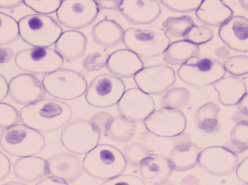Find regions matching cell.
<instances>
[{
	"mask_svg": "<svg viewBox=\"0 0 248 185\" xmlns=\"http://www.w3.org/2000/svg\"><path fill=\"white\" fill-rule=\"evenodd\" d=\"M20 115L23 125L42 133L66 126L72 119L73 111L62 100L42 99L22 108Z\"/></svg>",
	"mask_w": 248,
	"mask_h": 185,
	"instance_id": "1",
	"label": "cell"
},
{
	"mask_svg": "<svg viewBox=\"0 0 248 185\" xmlns=\"http://www.w3.org/2000/svg\"><path fill=\"white\" fill-rule=\"evenodd\" d=\"M83 164L89 176L104 182L123 174L127 166L123 153L108 144L98 145L86 154Z\"/></svg>",
	"mask_w": 248,
	"mask_h": 185,
	"instance_id": "2",
	"label": "cell"
},
{
	"mask_svg": "<svg viewBox=\"0 0 248 185\" xmlns=\"http://www.w3.org/2000/svg\"><path fill=\"white\" fill-rule=\"evenodd\" d=\"M18 28L20 39L33 47H49L55 44L63 33L53 17L37 13L21 17Z\"/></svg>",
	"mask_w": 248,
	"mask_h": 185,
	"instance_id": "3",
	"label": "cell"
},
{
	"mask_svg": "<svg viewBox=\"0 0 248 185\" xmlns=\"http://www.w3.org/2000/svg\"><path fill=\"white\" fill-rule=\"evenodd\" d=\"M0 145L9 155L24 158L42 153L46 146V141L41 132L17 124L1 131Z\"/></svg>",
	"mask_w": 248,
	"mask_h": 185,
	"instance_id": "4",
	"label": "cell"
},
{
	"mask_svg": "<svg viewBox=\"0 0 248 185\" xmlns=\"http://www.w3.org/2000/svg\"><path fill=\"white\" fill-rule=\"evenodd\" d=\"M123 42L127 49L146 58L160 56L170 43L164 30L157 28H129L125 30Z\"/></svg>",
	"mask_w": 248,
	"mask_h": 185,
	"instance_id": "5",
	"label": "cell"
},
{
	"mask_svg": "<svg viewBox=\"0 0 248 185\" xmlns=\"http://www.w3.org/2000/svg\"><path fill=\"white\" fill-rule=\"evenodd\" d=\"M226 72L224 65L218 59L199 57L189 59L177 71L182 82L197 88L214 85L224 78Z\"/></svg>",
	"mask_w": 248,
	"mask_h": 185,
	"instance_id": "6",
	"label": "cell"
},
{
	"mask_svg": "<svg viewBox=\"0 0 248 185\" xmlns=\"http://www.w3.org/2000/svg\"><path fill=\"white\" fill-rule=\"evenodd\" d=\"M42 84L46 93L60 100L78 99L86 93L88 86L82 74L68 68L44 75Z\"/></svg>",
	"mask_w": 248,
	"mask_h": 185,
	"instance_id": "7",
	"label": "cell"
},
{
	"mask_svg": "<svg viewBox=\"0 0 248 185\" xmlns=\"http://www.w3.org/2000/svg\"><path fill=\"white\" fill-rule=\"evenodd\" d=\"M101 133L88 119H77L64 127L61 135L63 146L78 155L90 153L98 145Z\"/></svg>",
	"mask_w": 248,
	"mask_h": 185,
	"instance_id": "8",
	"label": "cell"
},
{
	"mask_svg": "<svg viewBox=\"0 0 248 185\" xmlns=\"http://www.w3.org/2000/svg\"><path fill=\"white\" fill-rule=\"evenodd\" d=\"M16 66L32 75H47L61 69L63 59L49 47H32L17 52L15 56Z\"/></svg>",
	"mask_w": 248,
	"mask_h": 185,
	"instance_id": "9",
	"label": "cell"
},
{
	"mask_svg": "<svg viewBox=\"0 0 248 185\" xmlns=\"http://www.w3.org/2000/svg\"><path fill=\"white\" fill-rule=\"evenodd\" d=\"M125 92V85L121 78L103 73L93 78L87 86L85 99L90 106L105 109L117 105Z\"/></svg>",
	"mask_w": 248,
	"mask_h": 185,
	"instance_id": "10",
	"label": "cell"
},
{
	"mask_svg": "<svg viewBox=\"0 0 248 185\" xmlns=\"http://www.w3.org/2000/svg\"><path fill=\"white\" fill-rule=\"evenodd\" d=\"M100 10L94 0H65L57 11L58 22L71 29H81L91 26Z\"/></svg>",
	"mask_w": 248,
	"mask_h": 185,
	"instance_id": "11",
	"label": "cell"
},
{
	"mask_svg": "<svg viewBox=\"0 0 248 185\" xmlns=\"http://www.w3.org/2000/svg\"><path fill=\"white\" fill-rule=\"evenodd\" d=\"M146 129L160 138H175L185 132L186 117L182 111L162 108L155 110L145 120Z\"/></svg>",
	"mask_w": 248,
	"mask_h": 185,
	"instance_id": "12",
	"label": "cell"
},
{
	"mask_svg": "<svg viewBox=\"0 0 248 185\" xmlns=\"http://www.w3.org/2000/svg\"><path fill=\"white\" fill-rule=\"evenodd\" d=\"M139 89L148 95L163 94L176 83L175 71L168 65H150L140 71L134 77Z\"/></svg>",
	"mask_w": 248,
	"mask_h": 185,
	"instance_id": "13",
	"label": "cell"
},
{
	"mask_svg": "<svg viewBox=\"0 0 248 185\" xmlns=\"http://www.w3.org/2000/svg\"><path fill=\"white\" fill-rule=\"evenodd\" d=\"M198 164L211 175L224 177L237 170L238 156L226 147L211 146L201 151Z\"/></svg>",
	"mask_w": 248,
	"mask_h": 185,
	"instance_id": "14",
	"label": "cell"
},
{
	"mask_svg": "<svg viewBox=\"0 0 248 185\" xmlns=\"http://www.w3.org/2000/svg\"><path fill=\"white\" fill-rule=\"evenodd\" d=\"M155 108L154 100L150 95L138 88L125 91L119 103L117 110L119 115L134 122H144Z\"/></svg>",
	"mask_w": 248,
	"mask_h": 185,
	"instance_id": "15",
	"label": "cell"
},
{
	"mask_svg": "<svg viewBox=\"0 0 248 185\" xmlns=\"http://www.w3.org/2000/svg\"><path fill=\"white\" fill-rule=\"evenodd\" d=\"M8 94L17 104L26 106L42 99L46 91L42 81L36 75L22 73L13 77L8 83Z\"/></svg>",
	"mask_w": 248,
	"mask_h": 185,
	"instance_id": "16",
	"label": "cell"
},
{
	"mask_svg": "<svg viewBox=\"0 0 248 185\" xmlns=\"http://www.w3.org/2000/svg\"><path fill=\"white\" fill-rule=\"evenodd\" d=\"M119 10L128 23L136 26L151 24L161 14L157 0H123Z\"/></svg>",
	"mask_w": 248,
	"mask_h": 185,
	"instance_id": "17",
	"label": "cell"
},
{
	"mask_svg": "<svg viewBox=\"0 0 248 185\" xmlns=\"http://www.w3.org/2000/svg\"><path fill=\"white\" fill-rule=\"evenodd\" d=\"M48 175L60 179L65 183L77 181L84 174V164L79 157L68 153H61L47 160Z\"/></svg>",
	"mask_w": 248,
	"mask_h": 185,
	"instance_id": "18",
	"label": "cell"
},
{
	"mask_svg": "<svg viewBox=\"0 0 248 185\" xmlns=\"http://www.w3.org/2000/svg\"><path fill=\"white\" fill-rule=\"evenodd\" d=\"M218 36L232 50L248 53V19L244 16H233L219 28Z\"/></svg>",
	"mask_w": 248,
	"mask_h": 185,
	"instance_id": "19",
	"label": "cell"
},
{
	"mask_svg": "<svg viewBox=\"0 0 248 185\" xmlns=\"http://www.w3.org/2000/svg\"><path fill=\"white\" fill-rule=\"evenodd\" d=\"M106 68L118 78H129L135 76L144 65L138 55L128 49H122L109 55Z\"/></svg>",
	"mask_w": 248,
	"mask_h": 185,
	"instance_id": "20",
	"label": "cell"
},
{
	"mask_svg": "<svg viewBox=\"0 0 248 185\" xmlns=\"http://www.w3.org/2000/svg\"><path fill=\"white\" fill-rule=\"evenodd\" d=\"M141 179L152 185L166 183L173 174V169L169 158L160 154H151L140 165Z\"/></svg>",
	"mask_w": 248,
	"mask_h": 185,
	"instance_id": "21",
	"label": "cell"
},
{
	"mask_svg": "<svg viewBox=\"0 0 248 185\" xmlns=\"http://www.w3.org/2000/svg\"><path fill=\"white\" fill-rule=\"evenodd\" d=\"M87 36L77 30L63 32L55 44V50L67 62L81 59L87 49Z\"/></svg>",
	"mask_w": 248,
	"mask_h": 185,
	"instance_id": "22",
	"label": "cell"
},
{
	"mask_svg": "<svg viewBox=\"0 0 248 185\" xmlns=\"http://www.w3.org/2000/svg\"><path fill=\"white\" fill-rule=\"evenodd\" d=\"M195 15L205 26L220 28L233 17L234 11L221 0H205L195 12Z\"/></svg>",
	"mask_w": 248,
	"mask_h": 185,
	"instance_id": "23",
	"label": "cell"
},
{
	"mask_svg": "<svg viewBox=\"0 0 248 185\" xmlns=\"http://www.w3.org/2000/svg\"><path fill=\"white\" fill-rule=\"evenodd\" d=\"M12 169L16 178L26 183H35L48 175L47 161L35 156L19 158Z\"/></svg>",
	"mask_w": 248,
	"mask_h": 185,
	"instance_id": "24",
	"label": "cell"
},
{
	"mask_svg": "<svg viewBox=\"0 0 248 185\" xmlns=\"http://www.w3.org/2000/svg\"><path fill=\"white\" fill-rule=\"evenodd\" d=\"M201 151L200 147L191 141L174 145L169 153V161L173 170L185 171L192 170L198 164Z\"/></svg>",
	"mask_w": 248,
	"mask_h": 185,
	"instance_id": "25",
	"label": "cell"
},
{
	"mask_svg": "<svg viewBox=\"0 0 248 185\" xmlns=\"http://www.w3.org/2000/svg\"><path fill=\"white\" fill-rule=\"evenodd\" d=\"M125 30L114 20L105 19L94 25L92 36L94 42L106 49L114 48L124 40Z\"/></svg>",
	"mask_w": 248,
	"mask_h": 185,
	"instance_id": "26",
	"label": "cell"
},
{
	"mask_svg": "<svg viewBox=\"0 0 248 185\" xmlns=\"http://www.w3.org/2000/svg\"><path fill=\"white\" fill-rule=\"evenodd\" d=\"M213 85L220 103L226 106H235L247 93L246 82L238 77H224Z\"/></svg>",
	"mask_w": 248,
	"mask_h": 185,
	"instance_id": "27",
	"label": "cell"
},
{
	"mask_svg": "<svg viewBox=\"0 0 248 185\" xmlns=\"http://www.w3.org/2000/svg\"><path fill=\"white\" fill-rule=\"evenodd\" d=\"M199 46L186 40L176 41L170 43L163 57L166 63L173 66H182L184 64L200 55Z\"/></svg>",
	"mask_w": 248,
	"mask_h": 185,
	"instance_id": "28",
	"label": "cell"
},
{
	"mask_svg": "<svg viewBox=\"0 0 248 185\" xmlns=\"http://www.w3.org/2000/svg\"><path fill=\"white\" fill-rule=\"evenodd\" d=\"M137 131L135 122L121 116H113L103 132L105 137L116 142H126L134 138Z\"/></svg>",
	"mask_w": 248,
	"mask_h": 185,
	"instance_id": "29",
	"label": "cell"
},
{
	"mask_svg": "<svg viewBox=\"0 0 248 185\" xmlns=\"http://www.w3.org/2000/svg\"><path fill=\"white\" fill-rule=\"evenodd\" d=\"M220 109L218 104L208 102L195 112V122L198 129L208 134L217 133L221 128L218 120Z\"/></svg>",
	"mask_w": 248,
	"mask_h": 185,
	"instance_id": "30",
	"label": "cell"
},
{
	"mask_svg": "<svg viewBox=\"0 0 248 185\" xmlns=\"http://www.w3.org/2000/svg\"><path fill=\"white\" fill-rule=\"evenodd\" d=\"M195 26L191 16L169 17L163 23V30L169 37L185 39L189 30Z\"/></svg>",
	"mask_w": 248,
	"mask_h": 185,
	"instance_id": "31",
	"label": "cell"
},
{
	"mask_svg": "<svg viewBox=\"0 0 248 185\" xmlns=\"http://www.w3.org/2000/svg\"><path fill=\"white\" fill-rule=\"evenodd\" d=\"M18 22L0 12V46L10 44L19 38Z\"/></svg>",
	"mask_w": 248,
	"mask_h": 185,
	"instance_id": "32",
	"label": "cell"
},
{
	"mask_svg": "<svg viewBox=\"0 0 248 185\" xmlns=\"http://www.w3.org/2000/svg\"><path fill=\"white\" fill-rule=\"evenodd\" d=\"M190 93L185 88H173L168 90L161 100L163 108L180 111L190 101Z\"/></svg>",
	"mask_w": 248,
	"mask_h": 185,
	"instance_id": "33",
	"label": "cell"
},
{
	"mask_svg": "<svg viewBox=\"0 0 248 185\" xmlns=\"http://www.w3.org/2000/svg\"><path fill=\"white\" fill-rule=\"evenodd\" d=\"M150 148L140 142H131L124 148V157L127 164L133 167H139L151 154Z\"/></svg>",
	"mask_w": 248,
	"mask_h": 185,
	"instance_id": "34",
	"label": "cell"
},
{
	"mask_svg": "<svg viewBox=\"0 0 248 185\" xmlns=\"http://www.w3.org/2000/svg\"><path fill=\"white\" fill-rule=\"evenodd\" d=\"M230 151L242 154L248 151V123H237L230 132Z\"/></svg>",
	"mask_w": 248,
	"mask_h": 185,
	"instance_id": "35",
	"label": "cell"
},
{
	"mask_svg": "<svg viewBox=\"0 0 248 185\" xmlns=\"http://www.w3.org/2000/svg\"><path fill=\"white\" fill-rule=\"evenodd\" d=\"M224 68L226 72L232 76L239 77L248 75V56L236 55L230 57L224 61Z\"/></svg>",
	"mask_w": 248,
	"mask_h": 185,
	"instance_id": "36",
	"label": "cell"
},
{
	"mask_svg": "<svg viewBox=\"0 0 248 185\" xmlns=\"http://www.w3.org/2000/svg\"><path fill=\"white\" fill-rule=\"evenodd\" d=\"M214 38V32L211 28L195 25L186 35L184 40L191 42L197 46L205 44Z\"/></svg>",
	"mask_w": 248,
	"mask_h": 185,
	"instance_id": "37",
	"label": "cell"
},
{
	"mask_svg": "<svg viewBox=\"0 0 248 185\" xmlns=\"http://www.w3.org/2000/svg\"><path fill=\"white\" fill-rule=\"evenodd\" d=\"M168 10L178 13L196 12L202 1L201 0H163L160 1Z\"/></svg>",
	"mask_w": 248,
	"mask_h": 185,
	"instance_id": "38",
	"label": "cell"
},
{
	"mask_svg": "<svg viewBox=\"0 0 248 185\" xmlns=\"http://www.w3.org/2000/svg\"><path fill=\"white\" fill-rule=\"evenodd\" d=\"M20 115L16 107L4 102H0V128L7 129L17 125Z\"/></svg>",
	"mask_w": 248,
	"mask_h": 185,
	"instance_id": "39",
	"label": "cell"
},
{
	"mask_svg": "<svg viewBox=\"0 0 248 185\" xmlns=\"http://www.w3.org/2000/svg\"><path fill=\"white\" fill-rule=\"evenodd\" d=\"M62 1L61 0H26L23 1V4L36 12L37 14L48 15L55 12L57 13L62 4Z\"/></svg>",
	"mask_w": 248,
	"mask_h": 185,
	"instance_id": "40",
	"label": "cell"
},
{
	"mask_svg": "<svg viewBox=\"0 0 248 185\" xmlns=\"http://www.w3.org/2000/svg\"><path fill=\"white\" fill-rule=\"evenodd\" d=\"M109 55L101 52H93L89 54L84 60L83 67L88 72H95L106 67Z\"/></svg>",
	"mask_w": 248,
	"mask_h": 185,
	"instance_id": "41",
	"label": "cell"
},
{
	"mask_svg": "<svg viewBox=\"0 0 248 185\" xmlns=\"http://www.w3.org/2000/svg\"><path fill=\"white\" fill-rule=\"evenodd\" d=\"M100 185H146L144 180L132 174H122L103 182Z\"/></svg>",
	"mask_w": 248,
	"mask_h": 185,
	"instance_id": "42",
	"label": "cell"
},
{
	"mask_svg": "<svg viewBox=\"0 0 248 185\" xmlns=\"http://www.w3.org/2000/svg\"><path fill=\"white\" fill-rule=\"evenodd\" d=\"M237 111L232 116L233 122L248 123V93L243 96L237 104Z\"/></svg>",
	"mask_w": 248,
	"mask_h": 185,
	"instance_id": "43",
	"label": "cell"
},
{
	"mask_svg": "<svg viewBox=\"0 0 248 185\" xmlns=\"http://www.w3.org/2000/svg\"><path fill=\"white\" fill-rule=\"evenodd\" d=\"M113 117V115L108 112H99L93 115L91 122L95 125L100 133L103 134L109 122Z\"/></svg>",
	"mask_w": 248,
	"mask_h": 185,
	"instance_id": "44",
	"label": "cell"
},
{
	"mask_svg": "<svg viewBox=\"0 0 248 185\" xmlns=\"http://www.w3.org/2000/svg\"><path fill=\"white\" fill-rule=\"evenodd\" d=\"M11 171V162L8 157L0 151V182L10 175Z\"/></svg>",
	"mask_w": 248,
	"mask_h": 185,
	"instance_id": "45",
	"label": "cell"
},
{
	"mask_svg": "<svg viewBox=\"0 0 248 185\" xmlns=\"http://www.w3.org/2000/svg\"><path fill=\"white\" fill-rule=\"evenodd\" d=\"M236 175L240 181L248 185V157L245 158L239 164L236 170Z\"/></svg>",
	"mask_w": 248,
	"mask_h": 185,
	"instance_id": "46",
	"label": "cell"
},
{
	"mask_svg": "<svg viewBox=\"0 0 248 185\" xmlns=\"http://www.w3.org/2000/svg\"><path fill=\"white\" fill-rule=\"evenodd\" d=\"M96 4L99 10H119L122 1L118 0H97Z\"/></svg>",
	"mask_w": 248,
	"mask_h": 185,
	"instance_id": "47",
	"label": "cell"
},
{
	"mask_svg": "<svg viewBox=\"0 0 248 185\" xmlns=\"http://www.w3.org/2000/svg\"><path fill=\"white\" fill-rule=\"evenodd\" d=\"M14 57V52L10 48L0 47V65L8 63Z\"/></svg>",
	"mask_w": 248,
	"mask_h": 185,
	"instance_id": "48",
	"label": "cell"
},
{
	"mask_svg": "<svg viewBox=\"0 0 248 185\" xmlns=\"http://www.w3.org/2000/svg\"><path fill=\"white\" fill-rule=\"evenodd\" d=\"M23 4L21 0H0V9L13 10Z\"/></svg>",
	"mask_w": 248,
	"mask_h": 185,
	"instance_id": "49",
	"label": "cell"
},
{
	"mask_svg": "<svg viewBox=\"0 0 248 185\" xmlns=\"http://www.w3.org/2000/svg\"><path fill=\"white\" fill-rule=\"evenodd\" d=\"M8 95V83L4 75L0 73V102L4 100Z\"/></svg>",
	"mask_w": 248,
	"mask_h": 185,
	"instance_id": "50",
	"label": "cell"
},
{
	"mask_svg": "<svg viewBox=\"0 0 248 185\" xmlns=\"http://www.w3.org/2000/svg\"><path fill=\"white\" fill-rule=\"evenodd\" d=\"M36 185H69L65 182L60 180V179L55 178V177H48L46 178L42 179Z\"/></svg>",
	"mask_w": 248,
	"mask_h": 185,
	"instance_id": "51",
	"label": "cell"
},
{
	"mask_svg": "<svg viewBox=\"0 0 248 185\" xmlns=\"http://www.w3.org/2000/svg\"><path fill=\"white\" fill-rule=\"evenodd\" d=\"M216 55L221 59H226L227 60V59L230 57V52L227 49V46L218 47L216 50Z\"/></svg>",
	"mask_w": 248,
	"mask_h": 185,
	"instance_id": "52",
	"label": "cell"
},
{
	"mask_svg": "<svg viewBox=\"0 0 248 185\" xmlns=\"http://www.w3.org/2000/svg\"><path fill=\"white\" fill-rule=\"evenodd\" d=\"M239 3L243 9L248 12V0H240V1H239Z\"/></svg>",
	"mask_w": 248,
	"mask_h": 185,
	"instance_id": "53",
	"label": "cell"
},
{
	"mask_svg": "<svg viewBox=\"0 0 248 185\" xmlns=\"http://www.w3.org/2000/svg\"><path fill=\"white\" fill-rule=\"evenodd\" d=\"M2 185H27L25 183H20V182H10V183H6Z\"/></svg>",
	"mask_w": 248,
	"mask_h": 185,
	"instance_id": "54",
	"label": "cell"
},
{
	"mask_svg": "<svg viewBox=\"0 0 248 185\" xmlns=\"http://www.w3.org/2000/svg\"><path fill=\"white\" fill-rule=\"evenodd\" d=\"M248 185L243 184V185Z\"/></svg>",
	"mask_w": 248,
	"mask_h": 185,
	"instance_id": "55",
	"label": "cell"
}]
</instances>
